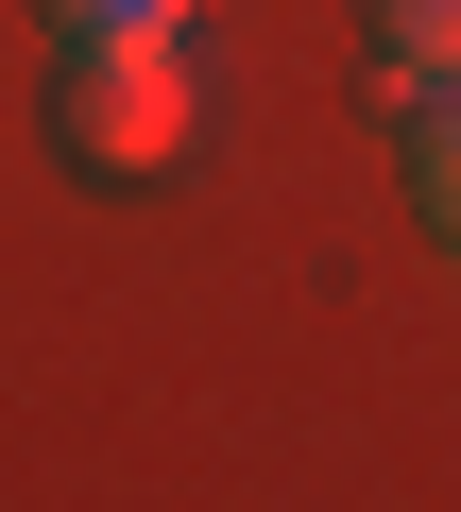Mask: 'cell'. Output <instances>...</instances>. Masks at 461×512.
Listing matches in <instances>:
<instances>
[{"instance_id": "obj_1", "label": "cell", "mask_w": 461, "mask_h": 512, "mask_svg": "<svg viewBox=\"0 0 461 512\" xmlns=\"http://www.w3.org/2000/svg\"><path fill=\"white\" fill-rule=\"evenodd\" d=\"M188 137V52L171 35H86L69 52V154L86 171H154Z\"/></svg>"}, {"instance_id": "obj_2", "label": "cell", "mask_w": 461, "mask_h": 512, "mask_svg": "<svg viewBox=\"0 0 461 512\" xmlns=\"http://www.w3.org/2000/svg\"><path fill=\"white\" fill-rule=\"evenodd\" d=\"M359 52H376L393 86H444V69H461V0H359Z\"/></svg>"}, {"instance_id": "obj_3", "label": "cell", "mask_w": 461, "mask_h": 512, "mask_svg": "<svg viewBox=\"0 0 461 512\" xmlns=\"http://www.w3.org/2000/svg\"><path fill=\"white\" fill-rule=\"evenodd\" d=\"M410 205L461 239V69H444V86H410Z\"/></svg>"}, {"instance_id": "obj_4", "label": "cell", "mask_w": 461, "mask_h": 512, "mask_svg": "<svg viewBox=\"0 0 461 512\" xmlns=\"http://www.w3.org/2000/svg\"><path fill=\"white\" fill-rule=\"evenodd\" d=\"M35 18L86 52V35H188V0H35Z\"/></svg>"}]
</instances>
